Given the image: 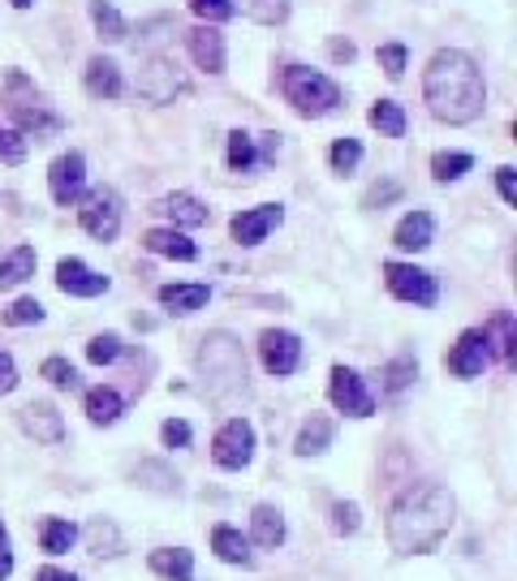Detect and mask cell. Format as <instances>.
<instances>
[{"label":"cell","mask_w":517,"mask_h":581,"mask_svg":"<svg viewBox=\"0 0 517 581\" xmlns=\"http://www.w3.org/2000/svg\"><path fill=\"white\" fill-rule=\"evenodd\" d=\"M328 396H332V405H337L341 414H350V418H371V414H375V396L366 392L359 371L337 366V371H332V384H328Z\"/></svg>","instance_id":"obj_9"},{"label":"cell","mask_w":517,"mask_h":581,"mask_svg":"<svg viewBox=\"0 0 517 581\" xmlns=\"http://www.w3.org/2000/svg\"><path fill=\"white\" fill-rule=\"evenodd\" d=\"M121 409H125L121 392H112V387H91V392H87V418H91L96 427H112V423L121 418Z\"/></svg>","instance_id":"obj_27"},{"label":"cell","mask_w":517,"mask_h":581,"mask_svg":"<svg viewBox=\"0 0 517 581\" xmlns=\"http://www.w3.org/2000/svg\"><path fill=\"white\" fill-rule=\"evenodd\" d=\"M199 366L211 380L216 392H229L246 380V358H242V344L229 337V332H211L199 349Z\"/></svg>","instance_id":"obj_5"},{"label":"cell","mask_w":517,"mask_h":581,"mask_svg":"<svg viewBox=\"0 0 517 581\" xmlns=\"http://www.w3.org/2000/svg\"><path fill=\"white\" fill-rule=\"evenodd\" d=\"M211 551H216L224 564H242V569H251V564H255L251 542L233 530V526H216V530H211Z\"/></svg>","instance_id":"obj_18"},{"label":"cell","mask_w":517,"mask_h":581,"mask_svg":"<svg viewBox=\"0 0 517 581\" xmlns=\"http://www.w3.org/2000/svg\"><path fill=\"white\" fill-rule=\"evenodd\" d=\"M328 160H332V168H337V173H354V168H359V160H362L359 139H341V143H332Z\"/></svg>","instance_id":"obj_38"},{"label":"cell","mask_w":517,"mask_h":581,"mask_svg":"<svg viewBox=\"0 0 517 581\" xmlns=\"http://www.w3.org/2000/svg\"><path fill=\"white\" fill-rule=\"evenodd\" d=\"M0 319H4L9 328H26V324H40V319H44V306H40L35 297H22V302H13Z\"/></svg>","instance_id":"obj_37"},{"label":"cell","mask_w":517,"mask_h":581,"mask_svg":"<svg viewBox=\"0 0 517 581\" xmlns=\"http://www.w3.org/2000/svg\"><path fill=\"white\" fill-rule=\"evenodd\" d=\"M152 573L168 581H190L195 578V556L186 547H160V551H152Z\"/></svg>","instance_id":"obj_20"},{"label":"cell","mask_w":517,"mask_h":581,"mask_svg":"<svg viewBox=\"0 0 517 581\" xmlns=\"http://www.w3.org/2000/svg\"><path fill=\"white\" fill-rule=\"evenodd\" d=\"M431 233H436V220L427 211H410L402 224H397V245L402 250H427L431 245Z\"/></svg>","instance_id":"obj_28"},{"label":"cell","mask_w":517,"mask_h":581,"mask_svg":"<svg viewBox=\"0 0 517 581\" xmlns=\"http://www.w3.org/2000/svg\"><path fill=\"white\" fill-rule=\"evenodd\" d=\"M422 91H427L431 117H440L449 125H470L474 117H483V103H487L483 69L458 48H444L431 56Z\"/></svg>","instance_id":"obj_2"},{"label":"cell","mask_w":517,"mask_h":581,"mask_svg":"<svg viewBox=\"0 0 517 581\" xmlns=\"http://www.w3.org/2000/svg\"><path fill=\"white\" fill-rule=\"evenodd\" d=\"M18 387V366H13V358L9 353H0V396L4 392H13Z\"/></svg>","instance_id":"obj_51"},{"label":"cell","mask_w":517,"mask_h":581,"mask_svg":"<svg viewBox=\"0 0 517 581\" xmlns=\"http://www.w3.org/2000/svg\"><path fill=\"white\" fill-rule=\"evenodd\" d=\"M91 18H96L100 40H108V44H121V40H125V18H121L108 0H91Z\"/></svg>","instance_id":"obj_32"},{"label":"cell","mask_w":517,"mask_h":581,"mask_svg":"<svg viewBox=\"0 0 517 581\" xmlns=\"http://www.w3.org/2000/svg\"><path fill=\"white\" fill-rule=\"evenodd\" d=\"M155 211H164L173 224H186V229L207 224V207L199 202V198H190V194H168V198H160Z\"/></svg>","instance_id":"obj_21"},{"label":"cell","mask_w":517,"mask_h":581,"mask_svg":"<svg viewBox=\"0 0 517 581\" xmlns=\"http://www.w3.org/2000/svg\"><path fill=\"white\" fill-rule=\"evenodd\" d=\"M362 522H359V504H337L332 508V530L337 534H354Z\"/></svg>","instance_id":"obj_45"},{"label":"cell","mask_w":517,"mask_h":581,"mask_svg":"<svg viewBox=\"0 0 517 581\" xmlns=\"http://www.w3.org/2000/svg\"><path fill=\"white\" fill-rule=\"evenodd\" d=\"M4 103H9V112H13V121H18L22 134L48 139V134L61 130V117L48 112V103H40V96H35V87H31L26 74H9L4 78Z\"/></svg>","instance_id":"obj_3"},{"label":"cell","mask_w":517,"mask_h":581,"mask_svg":"<svg viewBox=\"0 0 517 581\" xmlns=\"http://www.w3.org/2000/svg\"><path fill=\"white\" fill-rule=\"evenodd\" d=\"M160 439H164L168 448H186V443H190V423H182V418H168V423L160 427Z\"/></svg>","instance_id":"obj_46"},{"label":"cell","mask_w":517,"mask_h":581,"mask_svg":"<svg viewBox=\"0 0 517 581\" xmlns=\"http://www.w3.org/2000/svg\"><path fill=\"white\" fill-rule=\"evenodd\" d=\"M384 281H388V293L402 297V302H414V306H436V276L422 272V267H410V263H384Z\"/></svg>","instance_id":"obj_7"},{"label":"cell","mask_w":517,"mask_h":581,"mask_svg":"<svg viewBox=\"0 0 517 581\" xmlns=\"http://www.w3.org/2000/svg\"><path fill=\"white\" fill-rule=\"evenodd\" d=\"M211 289L207 285H164L160 289V302L173 310V315H195V310H204Z\"/></svg>","instance_id":"obj_23"},{"label":"cell","mask_w":517,"mask_h":581,"mask_svg":"<svg viewBox=\"0 0 517 581\" xmlns=\"http://www.w3.org/2000/svg\"><path fill=\"white\" fill-rule=\"evenodd\" d=\"M496 186H501V198L514 207L517 202V182H514V168L505 164V168H496Z\"/></svg>","instance_id":"obj_50"},{"label":"cell","mask_w":517,"mask_h":581,"mask_svg":"<svg viewBox=\"0 0 517 581\" xmlns=\"http://www.w3.org/2000/svg\"><path fill=\"white\" fill-rule=\"evenodd\" d=\"M87 547H91V556H117L121 551V530L108 517H91L87 522Z\"/></svg>","instance_id":"obj_30"},{"label":"cell","mask_w":517,"mask_h":581,"mask_svg":"<svg viewBox=\"0 0 517 581\" xmlns=\"http://www.w3.org/2000/svg\"><path fill=\"white\" fill-rule=\"evenodd\" d=\"M56 285H61V293H69V297H100V293H108V276L91 272L82 259H61Z\"/></svg>","instance_id":"obj_14"},{"label":"cell","mask_w":517,"mask_h":581,"mask_svg":"<svg viewBox=\"0 0 517 581\" xmlns=\"http://www.w3.org/2000/svg\"><path fill=\"white\" fill-rule=\"evenodd\" d=\"M285 99L302 112V117H323L341 103V87L332 78H323L319 69H307V65H289L285 69Z\"/></svg>","instance_id":"obj_4"},{"label":"cell","mask_w":517,"mask_h":581,"mask_svg":"<svg viewBox=\"0 0 517 581\" xmlns=\"http://www.w3.org/2000/svg\"><path fill=\"white\" fill-rule=\"evenodd\" d=\"M332 56H337V61H354V44H341V40H337V44H332Z\"/></svg>","instance_id":"obj_53"},{"label":"cell","mask_w":517,"mask_h":581,"mask_svg":"<svg viewBox=\"0 0 517 581\" xmlns=\"http://www.w3.org/2000/svg\"><path fill=\"white\" fill-rule=\"evenodd\" d=\"M143 245L152 250V254H164V259H177V263H195L199 259V245L190 242V238H182V233H173V229H152Z\"/></svg>","instance_id":"obj_19"},{"label":"cell","mask_w":517,"mask_h":581,"mask_svg":"<svg viewBox=\"0 0 517 581\" xmlns=\"http://www.w3.org/2000/svg\"><path fill=\"white\" fill-rule=\"evenodd\" d=\"M332 418H323V414H310V423L298 431V443H294V452L298 457H319V452H328V443H332Z\"/></svg>","instance_id":"obj_25"},{"label":"cell","mask_w":517,"mask_h":581,"mask_svg":"<svg viewBox=\"0 0 517 581\" xmlns=\"http://www.w3.org/2000/svg\"><path fill=\"white\" fill-rule=\"evenodd\" d=\"M82 229L96 238V242H112L121 233V198L117 190H91L87 194V207H82Z\"/></svg>","instance_id":"obj_8"},{"label":"cell","mask_w":517,"mask_h":581,"mask_svg":"<svg viewBox=\"0 0 517 581\" xmlns=\"http://www.w3.org/2000/svg\"><path fill=\"white\" fill-rule=\"evenodd\" d=\"M470 155L465 151H440L436 160H431V173H436V182H458L462 173H470Z\"/></svg>","instance_id":"obj_36"},{"label":"cell","mask_w":517,"mask_h":581,"mask_svg":"<svg viewBox=\"0 0 517 581\" xmlns=\"http://www.w3.org/2000/svg\"><path fill=\"white\" fill-rule=\"evenodd\" d=\"M186 40H190V56H195L199 69H207V74H220V69H224V35H220V31L199 26V31H190Z\"/></svg>","instance_id":"obj_17"},{"label":"cell","mask_w":517,"mask_h":581,"mask_svg":"<svg viewBox=\"0 0 517 581\" xmlns=\"http://www.w3.org/2000/svg\"><path fill=\"white\" fill-rule=\"evenodd\" d=\"M397 194H402V186H393V182H388V186H371V190H366V198H362V207H380V202H393Z\"/></svg>","instance_id":"obj_48"},{"label":"cell","mask_w":517,"mask_h":581,"mask_svg":"<svg viewBox=\"0 0 517 581\" xmlns=\"http://www.w3.org/2000/svg\"><path fill=\"white\" fill-rule=\"evenodd\" d=\"M40 371H44V380H48V384H56V387H69V392L78 387V371H74V366L65 362V358H48V362H44Z\"/></svg>","instance_id":"obj_40"},{"label":"cell","mask_w":517,"mask_h":581,"mask_svg":"<svg viewBox=\"0 0 517 581\" xmlns=\"http://www.w3.org/2000/svg\"><path fill=\"white\" fill-rule=\"evenodd\" d=\"M26 160V134L0 125V164H22Z\"/></svg>","instance_id":"obj_39"},{"label":"cell","mask_w":517,"mask_h":581,"mask_svg":"<svg viewBox=\"0 0 517 581\" xmlns=\"http://www.w3.org/2000/svg\"><path fill=\"white\" fill-rule=\"evenodd\" d=\"M233 4V13L242 9L246 18H255L263 26H276V22H285V13H289V0H229Z\"/></svg>","instance_id":"obj_31"},{"label":"cell","mask_w":517,"mask_h":581,"mask_svg":"<svg viewBox=\"0 0 517 581\" xmlns=\"http://www.w3.org/2000/svg\"><path fill=\"white\" fill-rule=\"evenodd\" d=\"M258 358H263V366H267L272 375H294L298 362H302V340L294 337V332L267 328V332L258 337Z\"/></svg>","instance_id":"obj_10"},{"label":"cell","mask_w":517,"mask_h":581,"mask_svg":"<svg viewBox=\"0 0 517 581\" xmlns=\"http://www.w3.org/2000/svg\"><path fill=\"white\" fill-rule=\"evenodd\" d=\"M211 457L220 470H246L251 457H255V427L246 418H233L216 431V443H211Z\"/></svg>","instance_id":"obj_6"},{"label":"cell","mask_w":517,"mask_h":581,"mask_svg":"<svg viewBox=\"0 0 517 581\" xmlns=\"http://www.w3.org/2000/svg\"><path fill=\"white\" fill-rule=\"evenodd\" d=\"M9 4H13V9H31L35 0H9Z\"/></svg>","instance_id":"obj_54"},{"label":"cell","mask_w":517,"mask_h":581,"mask_svg":"<svg viewBox=\"0 0 517 581\" xmlns=\"http://www.w3.org/2000/svg\"><path fill=\"white\" fill-rule=\"evenodd\" d=\"M139 91L152 99V103H173V96L186 91V78H182V69L173 61L155 56L152 65L143 69V78H139Z\"/></svg>","instance_id":"obj_13"},{"label":"cell","mask_w":517,"mask_h":581,"mask_svg":"<svg viewBox=\"0 0 517 581\" xmlns=\"http://www.w3.org/2000/svg\"><path fill=\"white\" fill-rule=\"evenodd\" d=\"M87 91L96 99H117L121 96V69L108 61V56H96L87 65Z\"/></svg>","instance_id":"obj_24"},{"label":"cell","mask_w":517,"mask_h":581,"mask_svg":"<svg viewBox=\"0 0 517 581\" xmlns=\"http://www.w3.org/2000/svg\"><path fill=\"white\" fill-rule=\"evenodd\" d=\"M35 581H78V578H74V573H65V569H40Z\"/></svg>","instance_id":"obj_52"},{"label":"cell","mask_w":517,"mask_h":581,"mask_svg":"<svg viewBox=\"0 0 517 581\" xmlns=\"http://www.w3.org/2000/svg\"><path fill=\"white\" fill-rule=\"evenodd\" d=\"M31 276H35V250L31 245H13L9 254H0V289H13Z\"/></svg>","instance_id":"obj_22"},{"label":"cell","mask_w":517,"mask_h":581,"mask_svg":"<svg viewBox=\"0 0 517 581\" xmlns=\"http://www.w3.org/2000/svg\"><path fill=\"white\" fill-rule=\"evenodd\" d=\"M87 358H91L96 366H108V362H117V358H121V340L112 337V332H103V337H96L91 344H87Z\"/></svg>","instance_id":"obj_41"},{"label":"cell","mask_w":517,"mask_h":581,"mask_svg":"<svg viewBox=\"0 0 517 581\" xmlns=\"http://www.w3.org/2000/svg\"><path fill=\"white\" fill-rule=\"evenodd\" d=\"M251 534H255L258 547H280L285 542V517H280V508L258 504L255 513H251Z\"/></svg>","instance_id":"obj_26"},{"label":"cell","mask_w":517,"mask_h":581,"mask_svg":"<svg viewBox=\"0 0 517 581\" xmlns=\"http://www.w3.org/2000/svg\"><path fill=\"white\" fill-rule=\"evenodd\" d=\"M285 220V211L276 207V202H263V207H255V211H242V216H233V242H242V245H258L276 224Z\"/></svg>","instance_id":"obj_15"},{"label":"cell","mask_w":517,"mask_h":581,"mask_svg":"<svg viewBox=\"0 0 517 581\" xmlns=\"http://www.w3.org/2000/svg\"><path fill=\"white\" fill-rule=\"evenodd\" d=\"M380 65H384L388 78H402V74H406V48H402V44H384V48H380Z\"/></svg>","instance_id":"obj_44"},{"label":"cell","mask_w":517,"mask_h":581,"mask_svg":"<svg viewBox=\"0 0 517 581\" xmlns=\"http://www.w3.org/2000/svg\"><path fill=\"white\" fill-rule=\"evenodd\" d=\"M371 125H375L380 134H388V139H402V134H406V112H402L393 99H380V103L371 108Z\"/></svg>","instance_id":"obj_33"},{"label":"cell","mask_w":517,"mask_h":581,"mask_svg":"<svg viewBox=\"0 0 517 581\" xmlns=\"http://www.w3.org/2000/svg\"><path fill=\"white\" fill-rule=\"evenodd\" d=\"M40 538H44V551H48V556H65V551L74 547L78 530H74L69 522H61V517H48V522L40 526Z\"/></svg>","instance_id":"obj_34"},{"label":"cell","mask_w":517,"mask_h":581,"mask_svg":"<svg viewBox=\"0 0 517 581\" xmlns=\"http://www.w3.org/2000/svg\"><path fill=\"white\" fill-rule=\"evenodd\" d=\"M139 479H155L152 491H177V474H168L164 465H139Z\"/></svg>","instance_id":"obj_47"},{"label":"cell","mask_w":517,"mask_h":581,"mask_svg":"<svg viewBox=\"0 0 517 581\" xmlns=\"http://www.w3.org/2000/svg\"><path fill=\"white\" fill-rule=\"evenodd\" d=\"M414 375H418V362H414V358H397V362L384 371V380H388L384 387H388V392H402V387L410 384Z\"/></svg>","instance_id":"obj_42"},{"label":"cell","mask_w":517,"mask_h":581,"mask_svg":"<svg viewBox=\"0 0 517 581\" xmlns=\"http://www.w3.org/2000/svg\"><path fill=\"white\" fill-rule=\"evenodd\" d=\"M483 337H487V349L501 353L505 366H514L517 362V332H514V319H509V315H496V319L483 328Z\"/></svg>","instance_id":"obj_29"},{"label":"cell","mask_w":517,"mask_h":581,"mask_svg":"<svg viewBox=\"0 0 517 581\" xmlns=\"http://www.w3.org/2000/svg\"><path fill=\"white\" fill-rule=\"evenodd\" d=\"M453 513H458V504H453L449 486L440 483L410 486L393 504V513H388V542H393V551H402V556L436 551L444 542V534L453 530Z\"/></svg>","instance_id":"obj_1"},{"label":"cell","mask_w":517,"mask_h":581,"mask_svg":"<svg viewBox=\"0 0 517 581\" xmlns=\"http://www.w3.org/2000/svg\"><path fill=\"white\" fill-rule=\"evenodd\" d=\"M487 358H492V349H487L483 328H470V332H462V337H458L453 353H449V371H453L458 380H474V375H483Z\"/></svg>","instance_id":"obj_12"},{"label":"cell","mask_w":517,"mask_h":581,"mask_svg":"<svg viewBox=\"0 0 517 581\" xmlns=\"http://www.w3.org/2000/svg\"><path fill=\"white\" fill-rule=\"evenodd\" d=\"M18 418H22V431L31 439H40V443H61L65 439V423H61V414L52 409L48 401H31Z\"/></svg>","instance_id":"obj_16"},{"label":"cell","mask_w":517,"mask_h":581,"mask_svg":"<svg viewBox=\"0 0 517 581\" xmlns=\"http://www.w3.org/2000/svg\"><path fill=\"white\" fill-rule=\"evenodd\" d=\"M255 160H258L255 139H251L246 130H233V134H229V168H233V173H251Z\"/></svg>","instance_id":"obj_35"},{"label":"cell","mask_w":517,"mask_h":581,"mask_svg":"<svg viewBox=\"0 0 517 581\" xmlns=\"http://www.w3.org/2000/svg\"><path fill=\"white\" fill-rule=\"evenodd\" d=\"M82 182H87V160H82L78 151L61 155V160L52 164V173H48V186H52L56 207H74V202L82 198Z\"/></svg>","instance_id":"obj_11"},{"label":"cell","mask_w":517,"mask_h":581,"mask_svg":"<svg viewBox=\"0 0 517 581\" xmlns=\"http://www.w3.org/2000/svg\"><path fill=\"white\" fill-rule=\"evenodd\" d=\"M13 578V542H9V530L0 526V581Z\"/></svg>","instance_id":"obj_49"},{"label":"cell","mask_w":517,"mask_h":581,"mask_svg":"<svg viewBox=\"0 0 517 581\" xmlns=\"http://www.w3.org/2000/svg\"><path fill=\"white\" fill-rule=\"evenodd\" d=\"M190 9H195L204 22H224V18H233V4H229V0H190Z\"/></svg>","instance_id":"obj_43"}]
</instances>
